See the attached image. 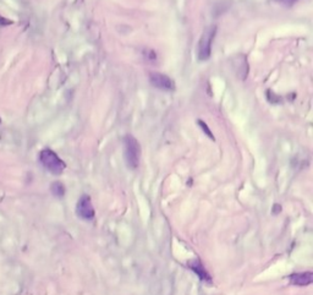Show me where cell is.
Returning a JSON list of instances; mask_svg holds the SVG:
<instances>
[{"label": "cell", "mask_w": 313, "mask_h": 295, "mask_svg": "<svg viewBox=\"0 0 313 295\" xmlns=\"http://www.w3.org/2000/svg\"><path fill=\"white\" fill-rule=\"evenodd\" d=\"M150 82L153 87L158 88V90L168 91V92L175 90V82L170 77L160 74V72H152L150 75Z\"/></svg>", "instance_id": "5"}, {"label": "cell", "mask_w": 313, "mask_h": 295, "mask_svg": "<svg viewBox=\"0 0 313 295\" xmlns=\"http://www.w3.org/2000/svg\"><path fill=\"white\" fill-rule=\"evenodd\" d=\"M76 213L81 219H83V221H92V219L95 218L96 212L90 196L82 195V196L80 197L76 206Z\"/></svg>", "instance_id": "4"}, {"label": "cell", "mask_w": 313, "mask_h": 295, "mask_svg": "<svg viewBox=\"0 0 313 295\" xmlns=\"http://www.w3.org/2000/svg\"><path fill=\"white\" fill-rule=\"evenodd\" d=\"M51 191H52V194H53L55 197L61 198L65 195L64 184H62V182H60V181H54L53 184L51 185Z\"/></svg>", "instance_id": "9"}, {"label": "cell", "mask_w": 313, "mask_h": 295, "mask_svg": "<svg viewBox=\"0 0 313 295\" xmlns=\"http://www.w3.org/2000/svg\"><path fill=\"white\" fill-rule=\"evenodd\" d=\"M0 124H1V119H0Z\"/></svg>", "instance_id": "13"}, {"label": "cell", "mask_w": 313, "mask_h": 295, "mask_svg": "<svg viewBox=\"0 0 313 295\" xmlns=\"http://www.w3.org/2000/svg\"><path fill=\"white\" fill-rule=\"evenodd\" d=\"M235 72L240 80H245L249 74V64L245 56H237L235 58Z\"/></svg>", "instance_id": "7"}, {"label": "cell", "mask_w": 313, "mask_h": 295, "mask_svg": "<svg viewBox=\"0 0 313 295\" xmlns=\"http://www.w3.org/2000/svg\"><path fill=\"white\" fill-rule=\"evenodd\" d=\"M187 265H189V267L196 273V276H198V278H200L201 281L208 282V283L212 282L210 281V276L208 275V272L206 271V268L203 267L202 262H201L200 260H191V261H189Z\"/></svg>", "instance_id": "8"}, {"label": "cell", "mask_w": 313, "mask_h": 295, "mask_svg": "<svg viewBox=\"0 0 313 295\" xmlns=\"http://www.w3.org/2000/svg\"><path fill=\"white\" fill-rule=\"evenodd\" d=\"M198 124H200V125H201V126H202V130H203V131H205V132H207V135H208V136H209L210 138H212V140H214V136H213V134H212V132H210V131H209V130H208V126H207V125H206V124H205V122H203V121H201V120H200V121H198Z\"/></svg>", "instance_id": "11"}, {"label": "cell", "mask_w": 313, "mask_h": 295, "mask_svg": "<svg viewBox=\"0 0 313 295\" xmlns=\"http://www.w3.org/2000/svg\"><path fill=\"white\" fill-rule=\"evenodd\" d=\"M11 21L7 20V19H4L2 16H0V26H7V25H11Z\"/></svg>", "instance_id": "12"}, {"label": "cell", "mask_w": 313, "mask_h": 295, "mask_svg": "<svg viewBox=\"0 0 313 295\" xmlns=\"http://www.w3.org/2000/svg\"><path fill=\"white\" fill-rule=\"evenodd\" d=\"M290 284L297 287H306L313 282V273L312 272H301V273H294L289 277Z\"/></svg>", "instance_id": "6"}, {"label": "cell", "mask_w": 313, "mask_h": 295, "mask_svg": "<svg viewBox=\"0 0 313 295\" xmlns=\"http://www.w3.org/2000/svg\"><path fill=\"white\" fill-rule=\"evenodd\" d=\"M216 36V26H209L206 28L203 32L202 37H201L200 43H198L197 49V57L200 61H206L209 59L210 54H212V44Z\"/></svg>", "instance_id": "3"}, {"label": "cell", "mask_w": 313, "mask_h": 295, "mask_svg": "<svg viewBox=\"0 0 313 295\" xmlns=\"http://www.w3.org/2000/svg\"><path fill=\"white\" fill-rule=\"evenodd\" d=\"M124 158L127 168L131 171L138 168L141 158V145L132 135H126L124 137Z\"/></svg>", "instance_id": "1"}, {"label": "cell", "mask_w": 313, "mask_h": 295, "mask_svg": "<svg viewBox=\"0 0 313 295\" xmlns=\"http://www.w3.org/2000/svg\"><path fill=\"white\" fill-rule=\"evenodd\" d=\"M274 1L279 5H283V6L285 7H290L293 6L294 4H296L297 0H274Z\"/></svg>", "instance_id": "10"}, {"label": "cell", "mask_w": 313, "mask_h": 295, "mask_svg": "<svg viewBox=\"0 0 313 295\" xmlns=\"http://www.w3.org/2000/svg\"><path fill=\"white\" fill-rule=\"evenodd\" d=\"M39 161L43 164L44 168L49 172V173L54 174V176H60L62 172L66 168V164L61 158L56 155L54 151L51 148H44L41 153H39Z\"/></svg>", "instance_id": "2"}]
</instances>
